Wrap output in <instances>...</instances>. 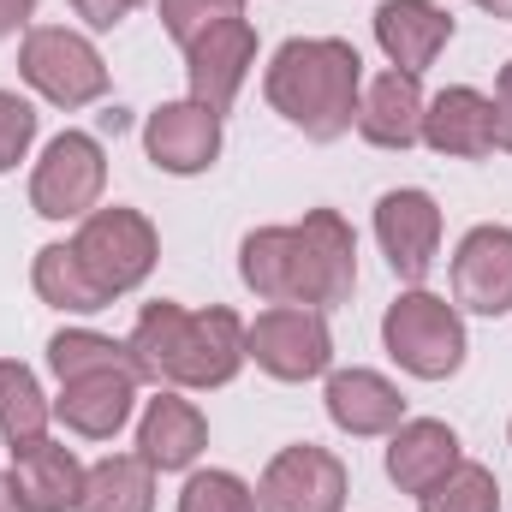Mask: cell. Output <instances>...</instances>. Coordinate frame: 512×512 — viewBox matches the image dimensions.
<instances>
[{"label": "cell", "mask_w": 512, "mask_h": 512, "mask_svg": "<svg viewBox=\"0 0 512 512\" xmlns=\"http://www.w3.org/2000/svg\"><path fill=\"white\" fill-rule=\"evenodd\" d=\"M131 358L143 370V382L179 387V393H209L227 387L251 358H245V322L227 304L209 310H185L173 298H155L137 310L131 328Z\"/></svg>", "instance_id": "1"}, {"label": "cell", "mask_w": 512, "mask_h": 512, "mask_svg": "<svg viewBox=\"0 0 512 512\" xmlns=\"http://www.w3.org/2000/svg\"><path fill=\"white\" fill-rule=\"evenodd\" d=\"M268 108L310 143H334L358 131V102H364V54L346 36H292L274 48L262 72Z\"/></svg>", "instance_id": "2"}, {"label": "cell", "mask_w": 512, "mask_h": 512, "mask_svg": "<svg viewBox=\"0 0 512 512\" xmlns=\"http://www.w3.org/2000/svg\"><path fill=\"white\" fill-rule=\"evenodd\" d=\"M382 346L405 376H417V382H447V376L465 370V352H471V340H465V310L447 304V298L429 292V286H405L382 316Z\"/></svg>", "instance_id": "3"}, {"label": "cell", "mask_w": 512, "mask_h": 512, "mask_svg": "<svg viewBox=\"0 0 512 512\" xmlns=\"http://www.w3.org/2000/svg\"><path fill=\"white\" fill-rule=\"evenodd\" d=\"M18 78L48 102V108H90L108 96V60L102 48L84 36V30H66V24H30L24 42H18Z\"/></svg>", "instance_id": "4"}, {"label": "cell", "mask_w": 512, "mask_h": 512, "mask_svg": "<svg viewBox=\"0 0 512 512\" xmlns=\"http://www.w3.org/2000/svg\"><path fill=\"white\" fill-rule=\"evenodd\" d=\"M72 251H78V262L90 268V280H96V286L108 292V304H114V298L137 292V286L155 274V262H161V233H155V221H149L143 209L114 203V209H96V215L78 221Z\"/></svg>", "instance_id": "5"}, {"label": "cell", "mask_w": 512, "mask_h": 512, "mask_svg": "<svg viewBox=\"0 0 512 512\" xmlns=\"http://www.w3.org/2000/svg\"><path fill=\"white\" fill-rule=\"evenodd\" d=\"M108 191V149L90 131H60L48 137L42 161L30 167V209L42 221H84L102 209Z\"/></svg>", "instance_id": "6"}, {"label": "cell", "mask_w": 512, "mask_h": 512, "mask_svg": "<svg viewBox=\"0 0 512 512\" xmlns=\"http://www.w3.org/2000/svg\"><path fill=\"white\" fill-rule=\"evenodd\" d=\"M245 358L274 382H316L334 370V334L328 316L310 304H268L245 322Z\"/></svg>", "instance_id": "7"}, {"label": "cell", "mask_w": 512, "mask_h": 512, "mask_svg": "<svg viewBox=\"0 0 512 512\" xmlns=\"http://www.w3.org/2000/svg\"><path fill=\"white\" fill-rule=\"evenodd\" d=\"M346 495H352V477L340 453L316 441L280 447L256 477V512H346Z\"/></svg>", "instance_id": "8"}, {"label": "cell", "mask_w": 512, "mask_h": 512, "mask_svg": "<svg viewBox=\"0 0 512 512\" xmlns=\"http://www.w3.org/2000/svg\"><path fill=\"white\" fill-rule=\"evenodd\" d=\"M298 304L340 310L358 286V233L340 209H310L298 227Z\"/></svg>", "instance_id": "9"}, {"label": "cell", "mask_w": 512, "mask_h": 512, "mask_svg": "<svg viewBox=\"0 0 512 512\" xmlns=\"http://www.w3.org/2000/svg\"><path fill=\"white\" fill-rule=\"evenodd\" d=\"M376 245L405 286H423L435 274V256H441V203L423 185L382 191L376 197Z\"/></svg>", "instance_id": "10"}, {"label": "cell", "mask_w": 512, "mask_h": 512, "mask_svg": "<svg viewBox=\"0 0 512 512\" xmlns=\"http://www.w3.org/2000/svg\"><path fill=\"white\" fill-rule=\"evenodd\" d=\"M251 66H256V24L251 18H221L215 30H203L185 48V90H191V102H203L209 114L227 120Z\"/></svg>", "instance_id": "11"}, {"label": "cell", "mask_w": 512, "mask_h": 512, "mask_svg": "<svg viewBox=\"0 0 512 512\" xmlns=\"http://www.w3.org/2000/svg\"><path fill=\"white\" fill-rule=\"evenodd\" d=\"M221 114H209L203 102L179 96V102H161L149 120H143V155L173 173V179H197L221 161Z\"/></svg>", "instance_id": "12"}, {"label": "cell", "mask_w": 512, "mask_h": 512, "mask_svg": "<svg viewBox=\"0 0 512 512\" xmlns=\"http://www.w3.org/2000/svg\"><path fill=\"white\" fill-rule=\"evenodd\" d=\"M453 304L471 316H512V227H471L453 251Z\"/></svg>", "instance_id": "13"}, {"label": "cell", "mask_w": 512, "mask_h": 512, "mask_svg": "<svg viewBox=\"0 0 512 512\" xmlns=\"http://www.w3.org/2000/svg\"><path fill=\"white\" fill-rule=\"evenodd\" d=\"M84 477H90V465L66 441H48V435L12 447V465H6V483L24 512H78Z\"/></svg>", "instance_id": "14"}, {"label": "cell", "mask_w": 512, "mask_h": 512, "mask_svg": "<svg viewBox=\"0 0 512 512\" xmlns=\"http://www.w3.org/2000/svg\"><path fill=\"white\" fill-rule=\"evenodd\" d=\"M370 24H376V48L387 54V66L411 72V78H423L459 30L453 12L435 6V0H382Z\"/></svg>", "instance_id": "15"}, {"label": "cell", "mask_w": 512, "mask_h": 512, "mask_svg": "<svg viewBox=\"0 0 512 512\" xmlns=\"http://www.w3.org/2000/svg\"><path fill=\"white\" fill-rule=\"evenodd\" d=\"M459 459H465L459 429L441 423V417H405V423L387 435V483H393L399 495H429Z\"/></svg>", "instance_id": "16"}, {"label": "cell", "mask_w": 512, "mask_h": 512, "mask_svg": "<svg viewBox=\"0 0 512 512\" xmlns=\"http://www.w3.org/2000/svg\"><path fill=\"white\" fill-rule=\"evenodd\" d=\"M423 143L447 161H483L495 155V102L471 84H447L423 108Z\"/></svg>", "instance_id": "17"}, {"label": "cell", "mask_w": 512, "mask_h": 512, "mask_svg": "<svg viewBox=\"0 0 512 512\" xmlns=\"http://www.w3.org/2000/svg\"><path fill=\"white\" fill-rule=\"evenodd\" d=\"M322 405H328V423L340 435H393L405 423V393L387 382L382 370H328V387H322Z\"/></svg>", "instance_id": "18"}, {"label": "cell", "mask_w": 512, "mask_h": 512, "mask_svg": "<svg viewBox=\"0 0 512 512\" xmlns=\"http://www.w3.org/2000/svg\"><path fill=\"white\" fill-rule=\"evenodd\" d=\"M203 447H209V417L179 387H161L137 417V453L155 471H191L203 459Z\"/></svg>", "instance_id": "19"}, {"label": "cell", "mask_w": 512, "mask_h": 512, "mask_svg": "<svg viewBox=\"0 0 512 512\" xmlns=\"http://www.w3.org/2000/svg\"><path fill=\"white\" fill-rule=\"evenodd\" d=\"M137 376L126 370H96V376H72L60 382V399H54V417L84 435V441H114L131 423V405H137Z\"/></svg>", "instance_id": "20"}, {"label": "cell", "mask_w": 512, "mask_h": 512, "mask_svg": "<svg viewBox=\"0 0 512 512\" xmlns=\"http://www.w3.org/2000/svg\"><path fill=\"white\" fill-rule=\"evenodd\" d=\"M423 84L411 72H393L382 78H364V102H358V137L376 143V149H417L423 143Z\"/></svg>", "instance_id": "21"}, {"label": "cell", "mask_w": 512, "mask_h": 512, "mask_svg": "<svg viewBox=\"0 0 512 512\" xmlns=\"http://www.w3.org/2000/svg\"><path fill=\"white\" fill-rule=\"evenodd\" d=\"M239 280L262 304H298V233L292 227H256L239 245Z\"/></svg>", "instance_id": "22"}, {"label": "cell", "mask_w": 512, "mask_h": 512, "mask_svg": "<svg viewBox=\"0 0 512 512\" xmlns=\"http://www.w3.org/2000/svg\"><path fill=\"white\" fill-rule=\"evenodd\" d=\"M30 286H36V298H42L48 310H66V316H96V310H108V292L90 280V268L78 262L72 239L42 245V251L30 256Z\"/></svg>", "instance_id": "23"}, {"label": "cell", "mask_w": 512, "mask_h": 512, "mask_svg": "<svg viewBox=\"0 0 512 512\" xmlns=\"http://www.w3.org/2000/svg\"><path fill=\"white\" fill-rule=\"evenodd\" d=\"M78 512H155V465L143 453H108L84 477Z\"/></svg>", "instance_id": "24"}, {"label": "cell", "mask_w": 512, "mask_h": 512, "mask_svg": "<svg viewBox=\"0 0 512 512\" xmlns=\"http://www.w3.org/2000/svg\"><path fill=\"white\" fill-rule=\"evenodd\" d=\"M48 423H54V399L42 393L36 370L18 364V358H0V441L6 447L42 441Z\"/></svg>", "instance_id": "25"}, {"label": "cell", "mask_w": 512, "mask_h": 512, "mask_svg": "<svg viewBox=\"0 0 512 512\" xmlns=\"http://www.w3.org/2000/svg\"><path fill=\"white\" fill-rule=\"evenodd\" d=\"M48 370H54L60 382H72V376H96V370H126V376L143 382V370H137V358H131L126 340L96 334V328H60V334L48 340Z\"/></svg>", "instance_id": "26"}, {"label": "cell", "mask_w": 512, "mask_h": 512, "mask_svg": "<svg viewBox=\"0 0 512 512\" xmlns=\"http://www.w3.org/2000/svg\"><path fill=\"white\" fill-rule=\"evenodd\" d=\"M417 512H501V483L489 465L459 459L429 495H417Z\"/></svg>", "instance_id": "27"}, {"label": "cell", "mask_w": 512, "mask_h": 512, "mask_svg": "<svg viewBox=\"0 0 512 512\" xmlns=\"http://www.w3.org/2000/svg\"><path fill=\"white\" fill-rule=\"evenodd\" d=\"M179 512H256V489L239 471H191L185 489H179Z\"/></svg>", "instance_id": "28"}, {"label": "cell", "mask_w": 512, "mask_h": 512, "mask_svg": "<svg viewBox=\"0 0 512 512\" xmlns=\"http://www.w3.org/2000/svg\"><path fill=\"white\" fill-rule=\"evenodd\" d=\"M221 18H245V0H161V30L179 42V54Z\"/></svg>", "instance_id": "29"}, {"label": "cell", "mask_w": 512, "mask_h": 512, "mask_svg": "<svg viewBox=\"0 0 512 512\" xmlns=\"http://www.w3.org/2000/svg\"><path fill=\"white\" fill-rule=\"evenodd\" d=\"M36 126H42V114H36L18 90H0V173H12V167L30 155Z\"/></svg>", "instance_id": "30"}, {"label": "cell", "mask_w": 512, "mask_h": 512, "mask_svg": "<svg viewBox=\"0 0 512 512\" xmlns=\"http://www.w3.org/2000/svg\"><path fill=\"white\" fill-rule=\"evenodd\" d=\"M90 30H114V24H126L131 12H137V0H66Z\"/></svg>", "instance_id": "31"}, {"label": "cell", "mask_w": 512, "mask_h": 512, "mask_svg": "<svg viewBox=\"0 0 512 512\" xmlns=\"http://www.w3.org/2000/svg\"><path fill=\"white\" fill-rule=\"evenodd\" d=\"M495 149H507L512 155V60L501 66V78H495Z\"/></svg>", "instance_id": "32"}, {"label": "cell", "mask_w": 512, "mask_h": 512, "mask_svg": "<svg viewBox=\"0 0 512 512\" xmlns=\"http://www.w3.org/2000/svg\"><path fill=\"white\" fill-rule=\"evenodd\" d=\"M36 18V0H0V42H12L18 30H30Z\"/></svg>", "instance_id": "33"}, {"label": "cell", "mask_w": 512, "mask_h": 512, "mask_svg": "<svg viewBox=\"0 0 512 512\" xmlns=\"http://www.w3.org/2000/svg\"><path fill=\"white\" fill-rule=\"evenodd\" d=\"M471 6H477V12H489V18H501V24L512 18V0H471Z\"/></svg>", "instance_id": "34"}, {"label": "cell", "mask_w": 512, "mask_h": 512, "mask_svg": "<svg viewBox=\"0 0 512 512\" xmlns=\"http://www.w3.org/2000/svg\"><path fill=\"white\" fill-rule=\"evenodd\" d=\"M0 512H24V507H18V495H12V483H6V477H0Z\"/></svg>", "instance_id": "35"}, {"label": "cell", "mask_w": 512, "mask_h": 512, "mask_svg": "<svg viewBox=\"0 0 512 512\" xmlns=\"http://www.w3.org/2000/svg\"><path fill=\"white\" fill-rule=\"evenodd\" d=\"M507 447H512V423H507Z\"/></svg>", "instance_id": "36"}, {"label": "cell", "mask_w": 512, "mask_h": 512, "mask_svg": "<svg viewBox=\"0 0 512 512\" xmlns=\"http://www.w3.org/2000/svg\"><path fill=\"white\" fill-rule=\"evenodd\" d=\"M137 6H143V0H137Z\"/></svg>", "instance_id": "37"}]
</instances>
